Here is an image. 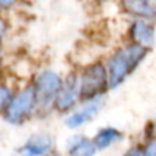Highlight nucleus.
I'll use <instances>...</instances> for the list:
<instances>
[{"label":"nucleus","mask_w":156,"mask_h":156,"mask_svg":"<svg viewBox=\"0 0 156 156\" xmlns=\"http://www.w3.org/2000/svg\"><path fill=\"white\" fill-rule=\"evenodd\" d=\"M129 12L141 19L156 16V0H121Z\"/></svg>","instance_id":"9d476101"},{"label":"nucleus","mask_w":156,"mask_h":156,"mask_svg":"<svg viewBox=\"0 0 156 156\" xmlns=\"http://www.w3.org/2000/svg\"><path fill=\"white\" fill-rule=\"evenodd\" d=\"M36 105H37V94L34 86H26L12 96L7 110L4 111L5 119L12 125L22 123L27 116L33 114Z\"/></svg>","instance_id":"7ed1b4c3"},{"label":"nucleus","mask_w":156,"mask_h":156,"mask_svg":"<svg viewBox=\"0 0 156 156\" xmlns=\"http://www.w3.org/2000/svg\"><path fill=\"white\" fill-rule=\"evenodd\" d=\"M16 2L18 0H0V8H4V10L11 8L12 5H15Z\"/></svg>","instance_id":"2eb2a0df"},{"label":"nucleus","mask_w":156,"mask_h":156,"mask_svg":"<svg viewBox=\"0 0 156 156\" xmlns=\"http://www.w3.org/2000/svg\"><path fill=\"white\" fill-rule=\"evenodd\" d=\"M101 110V101H100V97L93 100H88L85 105L80 110H77L76 112L70 114V115L66 118V126L70 127V129H78V127L83 126L85 123L90 122L94 116L99 114V111Z\"/></svg>","instance_id":"423d86ee"},{"label":"nucleus","mask_w":156,"mask_h":156,"mask_svg":"<svg viewBox=\"0 0 156 156\" xmlns=\"http://www.w3.org/2000/svg\"><path fill=\"white\" fill-rule=\"evenodd\" d=\"M80 85L81 96L86 101L100 97L103 92L107 89V86H110L107 67H104V65L101 63L88 66L80 77Z\"/></svg>","instance_id":"f03ea898"},{"label":"nucleus","mask_w":156,"mask_h":156,"mask_svg":"<svg viewBox=\"0 0 156 156\" xmlns=\"http://www.w3.org/2000/svg\"><path fill=\"white\" fill-rule=\"evenodd\" d=\"M125 156H144L143 147H133L125 154Z\"/></svg>","instance_id":"4468645a"},{"label":"nucleus","mask_w":156,"mask_h":156,"mask_svg":"<svg viewBox=\"0 0 156 156\" xmlns=\"http://www.w3.org/2000/svg\"><path fill=\"white\" fill-rule=\"evenodd\" d=\"M66 151L70 156H94L96 147L85 136H73L66 141Z\"/></svg>","instance_id":"1a4fd4ad"},{"label":"nucleus","mask_w":156,"mask_h":156,"mask_svg":"<svg viewBox=\"0 0 156 156\" xmlns=\"http://www.w3.org/2000/svg\"><path fill=\"white\" fill-rule=\"evenodd\" d=\"M122 133L119 130L114 129V127H104V129L99 130L96 137L93 138V144L96 149H107L119 140H122Z\"/></svg>","instance_id":"9b49d317"},{"label":"nucleus","mask_w":156,"mask_h":156,"mask_svg":"<svg viewBox=\"0 0 156 156\" xmlns=\"http://www.w3.org/2000/svg\"><path fill=\"white\" fill-rule=\"evenodd\" d=\"M7 23H5L4 21H2V19H0V40H2L3 37H4L5 36V33H7Z\"/></svg>","instance_id":"dca6fc26"},{"label":"nucleus","mask_w":156,"mask_h":156,"mask_svg":"<svg viewBox=\"0 0 156 156\" xmlns=\"http://www.w3.org/2000/svg\"><path fill=\"white\" fill-rule=\"evenodd\" d=\"M80 97H81L80 77L76 73H71L63 81L62 88H60L58 96L55 97L54 107L59 112H69L78 103Z\"/></svg>","instance_id":"39448f33"},{"label":"nucleus","mask_w":156,"mask_h":156,"mask_svg":"<svg viewBox=\"0 0 156 156\" xmlns=\"http://www.w3.org/2000/svg\"><path fill=\"white\" fill-rule=\"evenodd\" d=\"M145 56L147 48L137 45V44H130V45L118 49L110 58L107 65L110 88H118L121 83H123L127 80V77L145 59Z\"/></svg>","instance_id":"f257e3e1"},{"label":"nucleus","mask_w":156,"mask_h":156,"mask_svg":"<svg viewBox=\"0 0 156 156\" xmlns=\"http://www.w3.org/2000/svg\"><path fill=\"white\" fill-rule=\"evenodd\" d=\"M143 151H144V156H156V138L149 140L143 147Z\"/></svg>","instance_id":"ddd939ff"},{"label":"nucleus","mask_w":156,"mask_h":156,"mask_svg":"<svg viewBox=\"0 0 156 156\" xmlns=\"http://www.w3.org/2000/svg\"><path fill=\"white\" fill-rule=\"evenodd\" d=\"M52 148V138L48 134H36L19 148L21 156H45Z\"/></svg>","instance_id":"6e6552de"},{"label":"nucleus","mask_w":156,"mask_h":156,"mask_svg":"<svg viewBox=\"0 0 156 156\" xmlns=\"http://www.w3.org/2000/svg\"><path fill=\"white\" fill-rule=\"evenodd\" d=\"M12 92L8 86L0 85V112H4L7 110L8 104H10L11 99H12Z\"/></svg>","instance_id":"f8f14e48"},{"label":"nucleus","mask_w":156,"mask_h":156,"mask_svg":"<svg viewBox=\"0 0 156 156\" xmlns=\"http://www.w3.org/2000/svg\"><path fill=\"white\" fill-rule=\"evenodd\" d=\"M63 80L58 73L52 70H44L38 74L34 82L36 94H37L38 105H49L54 104L55 97L58 96L60 88H62Z\"/></svg>","instance_id":"20e7f679"},{"label":"nucleus","mask_w":156,"mask_h":156,"mask_svg":"<svg viewBox=\"0 0 156 156\" xmlns=\"http://www.w3.org/2000/svg\"><path fill=\"white\" fill-rule=\"evenodd\" d=\"M130 37L134 44L144 48H151L155 44V27L147 19H136L130 26Z\"/></svg>","instance_id":"0eeeda50"}]
</instances>
